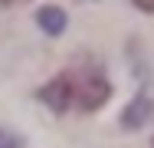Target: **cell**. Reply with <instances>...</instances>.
<instances>
[{
    "instance_id": "1",
    "label": "cell",
    "mask_w": 154,
    "mask_h": 148,
    "mask_svg": "<svg viewBox=\"0 0 154 148\" xmlns=\"http://www.w3.org/2000/svg\"><path fill=\"white\" fill-rule=\"evenodd\" d=\"M108 95H112V82L95 59L69 63L62 72H56L39 89V102H46L59 115H66V112H95L108 102Z\"/></svg>"
},
{
    "instance_id": "5",
    "label": "cell",
    "mask_w": 154,
    "mask_h": 148,
    "mask_svg": "<svg viewBox=\"0 0 154 148\" xmlns=\"http://www.w3.org/2000/svg\"><path fill=\"white\" fill-rule=\"evenodd\" d=\"M134 7H141L144 13H154V0H134Z\"/></svg>"
},
{
    "instance_id": "6",
    "label": "cell",
    "mask_w": 154,
    "mask_h": 148,
    "mask_svg": "<svg viewBox=\"0 0 154 148\" xmlns=\"http://www.w3.org/2000/svg\"><path fill=\"white\" fill-rule=\"evenodd\" d=\"M0 3H20V0H0Z\"/></svg>"
},
{
    "instance_id": "7",
    "label": "cell",
    "mask_w": 154,
    "mask_h": 148,
    "mask_svg": "<svg viewBox=\"0 0 154 148\" xmlns=\"http://www.w3.org/2000/svg\"><path fill=\"white\" fill-rule=\"evenodd\" d=\"M151 148H154V142H151Z\"/></svg>"
},
{
    "instance_id": "3",
    "label": "cell",
    "mask_w": 154,
    "mask_h": 148,
    "mask_svg": "<svg viewBox=\"0 0 154 148\" xmlns=\"http://www.w3.org/2000/svg\"><path fill=\"white\" fill-rule=\"evenodd\" d=\"M36 23L46 30L49 36H59L62 30H66V23H69V20H66V13H62L59 7H43V10L36 13Z\"/></svg>"
},
{
    "instance_id": "2",
    "label": "cell",
    "mask_w": 154,
    "mask_h": 148,
    "mask_svg": "<svg viewBox=\"0 0 154 148\" xmlns=\"http://www.w3.org/2000/svg\"><path fill=\"white\" fill-rule=\"evenodd\" d=\"M151 112H154V105L148 102V95H138L128 109H125V115H122V125L125 128H141L148 118H151Z\"/></svg>"
},
{
    "instance_id": "4",
    "label": "cell",
    "mask_w": 154,
    "mask_h": 148,
    "mask_svg": "<svg viewBox=\"0 0 154 148\" xmlns=\"http://www.w3.org/2000/svg\"><path fill=\"white\" fill-rule=\"evenodd\" d=\"M0 148H20V142H17L10 132H3V128H0Z\"/></svg>"
}]
</instances>
